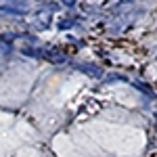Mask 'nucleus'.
<instances>
[{
  "label": "nucleus",
  "instance_id": "f257e3e1",
  "mask_svg": "<svg viewBox=\"0 0 157 157\" xmlns=\"http://www.w3.org/2000/svg\"><path fill=\"white\" fill-rule=\"evenodd\" d=\"M63 2H67V4H73V2H75V0H63Z\"/></svg>",
  "mask_w": 157,
  "mask_h": 157
}]
</instances>
